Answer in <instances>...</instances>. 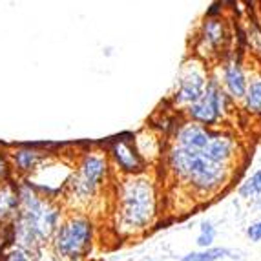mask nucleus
<instances>
[{"instance_id": "obj_1", "label": "nucleus", "mask_w": 261, "mask_h": 261, "mask_svg": "<svg viewBox=\"0 0 261 261\" xmlns=\"http://www.w3.org/2000/svg\"><path fill=\"white\" fill-rule=\"evenodd\" d=\"M157 218V188L148 174L122 177L113 196V225L124 238L139 236Z\"/></svg>"}, {"instance_id": "obj_2", "label": "nucleus", "mask_w": 261, "mask_h": 261, "mask_svg": "<svg viewBox=\"0 0 261 261\" xmlns=\"http://www.w3.org/2000/svg\"><path fill=\"white\" fill-rule=\"evenodd\" d=\"M166 166L170 174L197 197L216 196L232 177V168L212 163L197 153L185 152L175 144L166 153Z\"/></svg>"}, {"instance_id": "obj_3", "label": "nucleus", "mask_w": 261, "mask_h": 261, "mask_svg": "<svg viewBox=\"0 0 261 261\" xmlns=\"http://www.w3.org/2000/svg\"><path fill=\"white\" fill-rule=\"evenodd\" d=\"M110 175L112 165L102 150L83 153L64 192L66 197H70L75 206H88L106 187Z\"/></svg>"}, {"instance_id": "obj_4", "label": "nucleus", "mask_w": 261, "mask_h": 261, "mask_svg": "<svg viewBox=\"0 0 261 261\" xmlns=\"http://www.w3.org/2000/svg\"><path fill=\"white\" fill-rule=\"evenodd\" d=\"M95 223L84 214H70L59 225L51 238L55 256L61 261H81L92 252Z\"/></svg>"}, {"instance_id": "obj_5", "label": "nucleus", "mask_w": 261, "mask_h": 261, "mask_svg": "<svg viewBox=\"0 0 261 261\" xmlns=\"http://www.w3.org/2000/svg\"><path fill=\"white\" fill-rule=\"evenodd\" d=\"M230 105L232 99L225 93L221 84L214 77H210L203 95L185 110V115L188 117V122H194V124L205 128H214L221 122V119L225 117V112H228Z\"/></svg>"}, {"instance_id": "obj_6", "label": "nucleus", "mask_w": 261, "mask_h": 261, "mask_svg": "<svg viewBox=\"0 0 261 261\" xmlns=\"http://www.w3.org/2000/svg\"><path fill=\"white\" fill-rule=\"evenodd\" d=\"M134 141L135 134L124 132L115 137H110L105 143V153L108 155L110 165L124 174V177L146 174V168H148V161H144L141 157Z\"/></svg>"}, {"instance_id": "obj_7", "label": "nucleus", "mask_w": 261, "mask_h": 261, "mask_svg": "<svg viewBox=\"0 0 261 261\" xmlns=\"http://www.w3.org/2000/svg\"><path fill=\"white\" fill-rule=\"evenodd\" d=\"M208 79V68L205 66V61L194 57L188 62H185L177 79V88L172 93L174 106H179V108L185 106L187 110L190 105H194L205 92Z\"/></svg>"}, {"instance_id": "obj_8", "label": "nucleus", "mask_w": 261, "mask_h": 261, "mask_svg": "<svg viewBox=\"0 0 261 261\" xmlns=\"http://www.w3.org/2000/svg\"><path fill=\"white\" fill-rule=\"evenodd\" d=\"M230 40V31L226 26V20L221 17L218 18H206L203 22L199 33V49H205L206 55H218L221 49L226 48V44Z\"/></svg>"}, {"instance_id": "obj_9", "label": "nucleus", "mask_w": 261, "mask_h": 261, "mask_svg": "<svg viewBox=\"0 0 261 261\" xmlns=\"http://www.w3.org/2000/svg\"><path fill=\"white\" fill-rule=\"evenodd\" d=\"M223 90L230 99H243L247 93V75L243 71V64L238 55H228L223 59Z\"/></svg>"}, {"instance_id": "obj_10", "label": "nucleus", "mask_w": 261, "mask_h": 261, "mask_svg": "<svg viewBox=\"0 0 261 261\" xmlns=\"http://www.w3.org/2000/svg\"><path fill=\"white\" fill-rule=\"evenodd\" d=\"M13 146H15V150L8 152L11 168H13L15 172H18V174L28 175V177L49 157L48 152H40V150H37V148H31L26 143L13 144Z\"/></svg>"}, {"instance_id": "obj_11", "label": "nucleus", "mask_w": 261, "mask_h": 261, "mask_svg": "<svg viewBox=\"0 0 261 261\" xmlns=\"http://www.w3.org/2000/svg\"><path fill=\"white\" fill-rule=\"evenodd\" d=\"M18 214V185L13 179L0 185V223H9Z\"/></svg>"}, {"instance_id": "obj_12", "label": "nucleus", "mask_w": 261, "mask_h": 261, "mask_svg": "<svg viewBox=\"0 0 261 261\" xmlns=\"http://www.w3.org/2000/svg\"><path fill=\"white\" fill-rule=\"evenodd\" d=\"M243 106L250 113H261V75L252 77L243 97Z\"/></svg>"}, {"instance_id": "obj_13", "label": "nucleus", "mask_w": 261, "mask_h": 261, "mask_svg": "<svg viewBox=\"0 0 261 261\" xmlns=\"http://www.w3.org/2000/svg\"><path fill=\"white\" fill-rule=\"evenodd\" d=\"M230 250L228 248H205V250H199V252H190L183 257L181 261H221L223 257L230 256Z\"/></svg>"}, {"instance_id": "obj_14", "label": "nucleus", "mask_w": 261, "mask_h": 261, "mask_svg": "<svg viewBox=\"0 0 261 261\" xmlns=\"http://www.w3.org/2000/svg\"><path fill=\"white\" fill-rule=\"evenodd\" d=\"M257 194H261V168L257 170V172H254V174L240 187V196L245 197V199L256 197Z\"/></svg>"}, {"instance_id": "obj_15", "label": "nucleus", "mask_w": 261, "mask_h": 261, "mask_svg": "<svg viewBox=\"0 0 261 261\" xmlns=\"http://www.w3.org/2000/svg\"><path fill=\"white\" fill-rule=\"evenodd\" d=\"M216 240V228L210 221H203L199 226V236H197V245H199L203 250L210 248V245Z\"/></svg>"}, {"instance_id": "obj_16", "label": "nucleus", "mask_w": 261, "mask_h": 261, "mask_svg": "<svg viewBox=\"0 0 261 261\" xmlns=\"http://www.w3.org/2000/svg\"><path fill=\"white\" fill-rule=\"evenodd\" d=\"M0 261H35V254L28 252L20 247H13L0 257Z\"/></svg>"}, {"instance_id": "obj_17", "label": "nucleus", "mask_w": 261, "mask_h": 261, "mask_svg": "<svg viewBox=\"0 0 261 261\" xmlns=\"http://www.w3.org/2000/svg\"><path fill=\"white\" fill-rule=\"evenodd\" d=\"M11 172H13V168H11L8 153L0 150V183H8V181H11Z\"/></svg>"}, {"instance_id": "obj_18", "label": "nucleus", "mask_w": 261, "mask_h": 261, "mask_svg": "<svg viewBox=\"0 0 261 261\" xmlns=\"http://www.w3.org/2000/svg\"><path fill=\"white\" fill-rule=\"evenodd\" d=\"M247 236H248V240L254 241V243H256V241H261V219L248 226Z\"/></svg>"}, {"instance_id": "obj_19", "label": "nucleus", "mask_w": 261, "mask_h": 261, "mask_svg": "<svg viewBox=\"0 0 261 261\" xmlns=\"http://www.w3.org/2000/svg\"><path fill=\"white\" fill-rule=\"evenodd\" d=\"M223 2H214L210 6V9H206V18H218L221 17V11H223Z\"/></svg>"}]
</instances>
